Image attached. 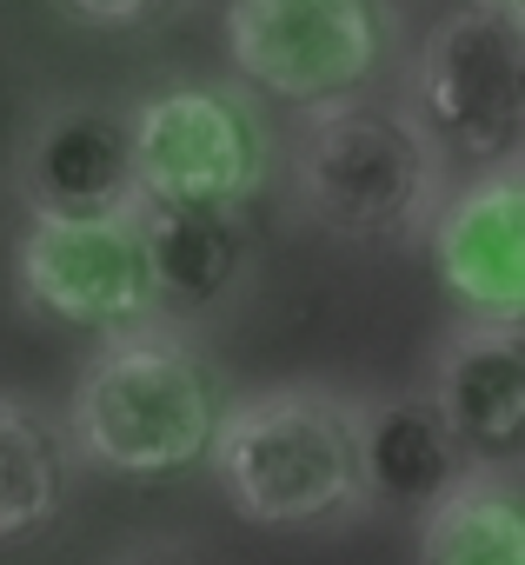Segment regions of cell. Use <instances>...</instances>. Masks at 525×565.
I'll list each match as a JSON object with an SVG mask.
<instances>
[{"label":"cell","instance_id":"6","mask_svg":"<svg viewBox=\"0 0 525 565\" xmlns=\"http://www.w3.org/2000/svg\"><path fill=\"white\" fill-rule=\"evenodd\" d=\"M21 287L47 320L87 327V333L140 327L160 307L140 213H100V220L34 213L21 239Z\"/></svg>","mask_w":525,"mask_h":565},{"label":"cell","instance_id":"9","mask_svg":"<svg viewBox=\"0 0 525 565\" xmlns=\"http://www.w3.org/2000/svg\"><path fill=\"white\" fill-rule=\"evenodd\" d=\"M21 193L34 213L61 220H100V213H140V153H133V114L107 107H54L21 160Z\"/></svg>","mask_w":525,"mask_h":565},{"label":"cell","instance_id":"13","mask_svg":"<svg viewBox=\"0 0 525 565\" xmlns=\"http://www.w3.org/2000/svg\"><path fill=\"white\" fill-rule=\"evenodd\" d=\"M413 565H525V492L505 472L472 466L439 505L419 512Z\"/></svg>","mask_w":525,"mask_h":565},{"label":"cell","instance_id":"3","mask_svg":"<svg viewBox=\"0 0 525 565\" xmlns=\"http://www.w3.org/2000/svg\"><path fill=\"white\" fill-rule=\"evenodd\" d=\"M439 134L413 107L326 100L293 140V186L307 213L346 239H413L432 233L446 206Z\"/></svg>","mask_w":525,"mask_h":565},{"label":"cell","instance_id":"7","mask_svg":"<svg viewBox=\"0 0 525 565\" xmlns=\"http://www.w3.org/2000/svg\"><path fill=\"white\" fill-rule=\"evenodd\" d=\"M147 200H246L267 173V140L233 94L167 87L133 107Z\"/></svg>","mask_w":525,"mask_h":565},{"label":"cell","instance_id":"2","mask_svg":"<svg viewBox=\"0 0 525 565\" xmlns=\"http://www.w3.org/2000/svg\"><path fill=\"white\" fill-rule=\"evenodd\" d=\"M67 433L87 466L120 479L186 472L193 459L213 452V433H219L213 373L173 327L160 320L120 327L87 360L67 399Z\"/></svg>","mask_w":525,"mask_h":565},{"label":"cell","instance_id":"5","mask_svg":"<svg viewBox=\"0 0 525 565\" xmlns=\"http://www.w3.org/2000/svg\"><path fill=\"white\" fill-rule=\"evenodd\" d=\"M233 67L287 107L346 100L379 61L373 0H233L226 8Z\"/></svg>","mask_w":525,"mask_h":565},{"label":"cell","instance_id":"4","mask_svg":"<svg viewBox=\"0 0 525 565\" xmlns=\"http://www.w3.org/2000/svg\"><path fill=\"white\" fill-rule=\"evenodd\" d=\"M419 114L446 153L499 167L525 153V28L499 0L452 8L419 54Z\"/></svg>","mask_w":525,"mask_h":565},{"label":"cell","instance_id":"14","mask_svg":"<svg viewBox=\"0 0 525 565\" xmlns=\"http://www.w3.org/2000/svg\"><path fill=\"white\" fill-rule=\"evenodd\" d=\"M61 505V439L41 413L0 399V545L28 539Z\"/></svg>","mask_w":525,"mask_h":565},{"label":"cell","instance_id":"11","mask_svg":"<svg viewBox=\"0 0 525 565\" xmlns=\"http://www.w3.org/2000/svg\"><path fill=\"white\" fill-rule=\"evenodd\" d=\"M246 200H140V239L167 313H213L246 266Z\"/></svg>","mask_w":525,"mask_h":565},{"label":"cell","instance_id":"16","mask_svg":"<svg viewBox=\"0 0 525 565\" xmlns=\"http://www.w3.org/2000/svg\"><path fill=\"white\" fill-rule=\"evenodd\" d=\"M120 565H200V558H193L186 545H167V539H153V545H133Z\"/></svg>","mask_w":525,"mask_h":565},{"label":"cell","instance_id":"1","mask_svg":"<svg viewBox=\"0 0 525 565\" xmlns=\"http://www.w3.org/2000/svg\"><path fill=\"white\" fill-rule=\"evenodd\" d=\"M206 459L239 519L280 532L340 519L373 492L360 452V406L333 386H259L233 399Z\"/></svg>","mask_w":525,"mask_h":565},{"label":"cell","instance_id":"17","mask_svg":"<svg viewBox=\"0 0 525 565\" xmlns=\"http://www.w3.org/2000/svg\"><path fill=\"white\" fill-rule=\"evenodd\" d=\"M499 8H505V14H512L518 28H525V0H499Z\"/></svg>","mask_w":525,"mask_h":565},{"label":"cell","instance_id":"12","mask_svg":"<svg viewBox=\"0 0 525 565\" xmlns=\"http://www.w3.org/2000/svg\"><path fill=\"white\" fill-rule=\"evenodd\" d=\"M360 452H366V486L406 512L439 505L472 472V452L432 393H393L360 406Z\"/></svg>","mask_w":525,"mask_h":565},{"label":"cell","instance_id":"10","mask_svg":"<svg viewBox=\"0 0 525 565\" xmlns=\"http://www.w3.org/2000/svg\"><path fill=\"white\" fill-rule=\"evenodd\" d=\"M432 399L446 406L472 466H525V320L472 313L432 366Z\"/></svg>","mask_w":525,"mask_h":565},{"label":"cell","instance_id":"8","mask_svg":"<svg viewBox=\"0 0 525 565\" xmlns=\"http://www.w3.org/2000/svg\"><path fill=\"white\" fill-rule=\"evenodd\" d=\"M432 259L472 313L525 320V153L479 167L459 193H446Z\"/></svg>","mask_w":525,"mask_h":565},{"label":"cell","instance_id":"15","mask_svg":"<svg viewBox=\"0 0 525 565\" xmlns=\"http://www.w3.org/2000/svg\"><path fill=\"white\" fill-rule=\"evenodd\" d=\"M74 14L87 21H107V28H127V21H147L153 8H167V0H67Z\"/></svg>","mask_w":525,"mask_h":565}]
</instances>
